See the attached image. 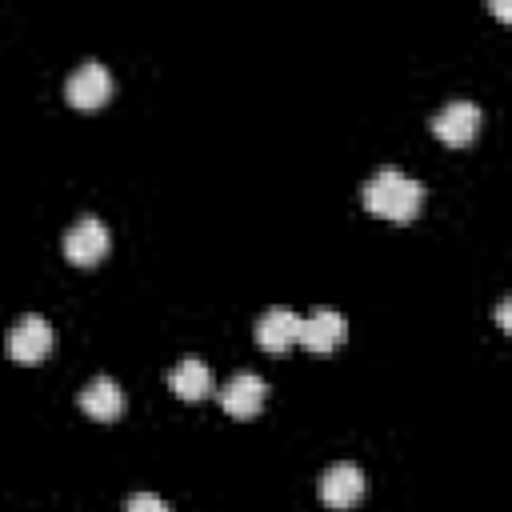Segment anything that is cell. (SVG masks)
Wrapping results in <instances>:
<instances>
[{"instance_id": "cell-1", "label": "cell", "mask_w": 512, "mask_h": 512, "mask_svg": "<svg viewBox=\"0 0 512 512\" xmlns=\"http://www.w3.org/2000/svg\"><path fill=\"white\" fill-rule=\"evenodd\" d=\"M360 200H364V208H368L372 216L392 220V224H408V220H416L420 208H424V184L388 164V168H380V172L360 188Z\"/></svg>"}, {"instance_id": "cell-2", "label": "cell", "mask_w": 512, "mask_h": 512, "mask_svg": "<svg viewBox=\"0 0 512 512\" xmlns=\"http://www.w3.org/2000/svg\"><path fill=\"white\" fill-rule=\"evenodd\" d=\"M112 248V236H108V224L96 220V216H80L68 232H64V260L76 264V268H92L108 256Z\"/></svg>"}, {"instance_id": "cell-3", "label": "cell", "mask_w": 512, "mask_h": 512, "mask_svg": "<svg viewBox=\"0 0 512 512\" xmlns=\"http://www.w3.org/2000/svg\"><path fill=\"white\" fill-rule=\"evenodd\" d=\"M52 324L40 316V312H28V316H20L12 328H8V356L16 360V364H40V360H48V352H52Z\"/></svg>"}, {"instance_id": "cell-4", "label": "cell", "mask_w": 512, "mask_h": 512, "mask_svg": "<svg viewBox=\"0 0 512 512\" xmlns=\"http://www.w3.org/2000/svg\"><path fill=\"white\" fill-rule=\"evenodd\" d=\"M108 96H112V72L100 60L76 64V72L64 80V100L80 112H92V108L108 104Z\"/></svg>"}, {"instance_id": "cell-5", "label": "cell", "mask_w": 512, "mask_h": 512, "mask_svg": "<svg viewBox=\"0 0 512 512\" xmlns=\"http://www.w3.org/2000/svg\"><path fill=\"white\" fill-rule=\"evenodd\" d=\"M480 124H484V112H480V104H472V100H448V104L432 116V132H436V140L448 144V148L472 144L476 132H480Z\"/></svg>"}, {"instance_id": "cell-6", "label": "cell", "mask_w": 512, "mask_h": 512, "mask_svg": "<svg viewBox=\"0 0 512 512\" xmlns=\"http://www.w3.org/2000/svg\"><path fill=\"white\" fill-rule=\"evenodd\" d=\"M344 336H348V320H344V312H336V308H312V312L300 320V344H304L308 352H316V356L336 352V348L344 344Z\"/></svg>"}, {"instance_id": "cell-7", "label": "cell", "mask_w": 512, "mask_h": 512, "mask_svg": "<svg viewBox=\"0 0 512 512\" xmlns=\"http://www.w3.org/2000/svg\"><path fill=\"white\" fill-rule=\"evenodd\" d=\"M360 496H364V472H360V464L336 460V464L324 468V476H320V500L328 508L344 512V508L360 504Z\"/></svg>"}, {"instance_id": "cell-8", "label": "cell", "mask_w": 512, "mask_h": 512, "mask_svg": "<svg viewBox=\"0 0 512 512\" xmlns=\"http://www.w3.org/2000/svg\"><path fill=\"white\" fill-rule=\"evenodd\" d=\"M300 312H292V308H268V312H260V320H256V340H260V348L264 352H272V356H284L292 344H300Z\"/></svg>"}, {"instance_id": "cell-9", "label": "cell", "mask_w": 512, "mask_h": 512, "mask_svg": "<svg viewBox=\"0 0 512 512\" xmlns=\"http://www.w3.org/2000/svg\"><path fill=\"white\" fill-rule=\"evenodd\" d=\"M264 396H268L264 376H256V372H236V376L224 384V392H220V408H224L228 416H236V420H252V416L264 408Z\"/></svg>"}, {"instance_id": "cell-10", "label": "cell", "mask_w": 512, "mask_h": 512, "mask_svg": "<svg viewBox=\"0 0 512 512\" xmlns=\"http://www.w3.org/2000/svg\"><path fill=\"white\" fill-rule=\"evenodd\" d=\"M80 408H84V416H92L100 424H112L124 412V392H120V384L112 376H92L80 388Z\"/></svg>"}, {"instance_id": "cell-11", "label": "cell", "mask_w": 512, "mask_h": 512, "mask_svg": "<svg viewBox=\"0 0 512 512\" xmlns=\"http://www.w3.org/2000/svg\"><path fill=\"white\" fill-rule=\"evenodd\" d=\"M212 368L204 364V360H196V356H188V360H180L172 372H168V388L180 396V400H204L208 392H212Z\"/></svg>"}, {"instance_id": "cell-12", "label": "cell", "mask_w": 512, "mask_h": 512, "mask_svg": "<svg viewBox=\"0 0 512 512\" xmlns=\"http://www.w3.org/2000/svg\"><path fill=\"white\" fill-rule=\"evenodd\" d=\"M124 512H172V508H168V500L156 496V492H132V496L124 500Z\"/></svg>"}, {"instance_id": "cell-13", "label": "cell", "mask_w": 512, "mask_h": 512, "mask_svg": "<svg viewBox=\"0 0 512 512\" xmlns=\"http://www.w3.org/2000/svg\"><path fill=\"white\" fill-rule=\"evenodd\" d=\"M508 312H512V308H508V300H500V308H496V324H500V332H508V328H512Z\"/></svg>"}]
</instances>
